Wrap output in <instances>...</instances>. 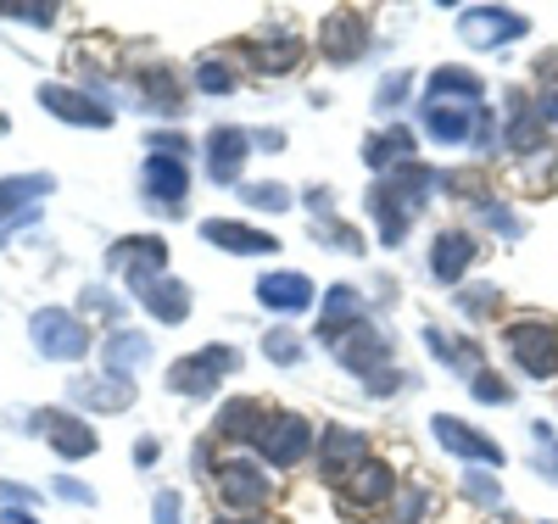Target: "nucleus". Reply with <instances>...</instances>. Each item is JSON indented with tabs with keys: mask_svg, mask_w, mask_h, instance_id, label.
Here are the masks:
<instances>
[{
	"mask_svg": "<svg viewBox=\"0 0 558 524\" xmlns=\"http://www.w3.org/2000/svg\"><path fill=\"white\" fill-rule=\"evenodd\" d=\"M481 402H497V407H508V402H514V386H502V379L497 374H475V386H470Z\"/></svg>",
	"mask_w": 558,
	"mask_h": 524,
	"instance_id": "79ce46f5",
	"label": "nucleus"
},
{
	"mask_svg": "<svg viewBox=\"0 0 558 524\" xmlns=\"http://www.w3.org/2000/svg\"><path fill=\"white\" fill-rule=\"evenodd\" d=\"M408 89H413V78L408 73H391L380 84V95H375V112H397V101H408Z\"/></svg>",
	"mask_w": 558,
	"mask_h": 524,
	"instance_id": "a19ab883",
	"label": "nucleus"
},
{
	"mask_svg": "<svg viewBox=\"0 0 558 524\" xmlns=\"http://www.w3.org/2000/svg\"><path fill=\"white\" fill-rule=\"evenodd\" d=\"M157 452H162V447H157V441L146 436V441H140V447H134V463H157Z\"/></svg>",
	"mask_w": 558,
	"mask_h": 524,
	"instance_id": "3c124183",
	"label": "nucleus"
},
{
	"mask_svg": "<svg viewBox=\"0 0 558 524\" xmlns=\"http://www.w3.org/2000/svg\"><path fill=\"white\" fill-rule=\"evenodd\" d=\"M413 374H397V368H380V374H368V397H391L397 386H408Z\"/></svg>",
	"mask_w": 558,
	"mask_h": 524,
	"instance_id": "a18cd8bd",
	"label": "nucleus"
},
{
	"mask_svg": "<svg viewBox=\"0 0 558 524\" xmlns=\"http://www.w3.org/2000/svg\"><path fill=\"white\" fill-rule=\"evenodd\" d=\"M140 190H146V207L151 212H184V196H191V173H184L179 157H146L140 168Z\"/></svg>",
	"mask_w": 558,
	"mask_h": 524,
	"instance_id": "423d86ee",
	"label": "nucleus"
},
{
	"mask_svg": "<svg viewBox=\"0 0 558 524\" xmlns=\"http://www.w3.org/2000/svg\"><path fill=\"white\" fill-rule=\"evenodd\" d=\"M39 107L57 112L62 123H78V129H107L112 123V112L96 101V95H78L68 84H39Z\"/></svg>",
	"mask_w": 558,
	"mask_h": 524,
	"instance_id": "ddd939ff",
	"label": "nucleus"
},
{
	"mask_svg": "<svg viewBox=\"0 0 558 524\" xmlns=\"http://www.w3.org/2000/svg\"><path fill=\"white\" fill-rule=\"evenodd\" d=\"M263 424H268V407H263V402H252V397H235V402H223V413H218V436L257 441Z\"/></svg>",
	"mask_w": 558,
	"mask_h": 524,
	"instance_id": "393cba45",
	"label": "nucleus"
},
{
	"mask_svg": "<svg viewBox=\"0 0 558 524\" xmlns=\"http://www.w3.org/2000/svg\"><path fill=\"white\" fill-rule=\"evenodd\" d=\"M118 296H107V291H84V313H96V318H118Z\"/></svg>",
	"mask_w": 558,
	"mask_h": 524,
	"instance_id": "de8ad7c7",
	"label": "nucleus"
},
{
	"mask_svg": "<svg viewBox=\"0 0 558 524\" xmlns=\"http://www.w3.org/2000/svg\"><path fill=\"white\" fill-rule=\"evenodd\" d=\"M508 146H514L520 157H531V151L542 146V118H536V112H520L514 129H508Z\"/></svg>",
	"mask_w": 558,
	"mask_h": 524,
	"instance_id": "e433bc0d",
	"label": "nucleus"
},
{
	"mask_svg": "<svg viewBox=\"0 0 558 524\" xmlns=\"http://www.w3.org/2000/svg\"><path fill=\"white\" fill-rule=\"evenodd\" d=\"M263 352H268V363H302V336H296V329H268V336H263Z\"/></svg>",
	"mask_w": 558,
	"mask_h": 524,
	"instance_id": "72a5a7b5",
	"label": "nucleus"
},
{
	"mask_svg": "<svg viewBox=\"0 0 558 524\" xmlns=\"http://www.w3.org/2000/svg\"><path fill=\"white\" fill-rule=\"evenodd\" d=\"M536 78H542V89H547V95L558 89V51H547V57L536 62Z\"/></svg>",
	"mask_w": 558,
	"mask_h": 524,
	"instance_id": "09e8293b",
	"label": "nucleus"
},
{
	"mask_svg": "<svg viewBox=\"0 0 558 524\" xmlns=\"http://www.w3.org/2000/svg\"><path fill=\"white\" fill-rule=\"evenodd\" d=\"M246 151H252L246 129H213L207 134V173H213V184H241Z\"/></svg>",
	"mask_w": 558,
	"mask_h": 524,
	"instance_id": "dca6fc26",
	"label": "nucleus"
},
{
	"mask_svg": "<svg viewBox=\"0 0 558 524\" xmlns=\"http://www.w3.org/2000/svg\"><path fill=\"white\" fill-rule=\"evenodd\" d=\"M430 519H436V497H430L425 486H408L380 524H430Z\"/></svg>",
	"mask_w": 558,
	"mask_h": 524,
	"instance_id": "c756f323",
	"label": "nucleus"
},
{
	"mask_svg": "<svg viewBox=\"0 0 558 524\" xmlns=\"http://www.w3.org/2000/svg\"><path fill=\"white\" fill-rule=\"evenodd\" d=\"M425 346H430L447 368H470V363H475V352H481V346H458V341H447L441 329H425Z\"/></svg>",
	"mask_w": 558,
	"mask_h": 524,
	"instance_id": "c9c22d12",
	"label": "nucleus"
},
{
	"mask_svg": "<svg viewBox=\"0 0 558 524\" xmlns=\"http://www.w3.org/2000/svg\"><path fill=\"white\" fill-rule=\"evenodd\" d=\"M318 436H313V424L296 418V413H274L263 430H257V452L274 463V468H296L302 458H313Z\"/></svg>",
	"mask_w": 558,
	"mask_h": 524,
	"instance_id": "7ed1b4c3",
	"label": "nucleus"
},
{
	"mask_svg": "<svg viewBox=\"0 0 558 524\" xmlns=\"http://www.w3.org/2000/svg\"><path fill=\"white\" fill-rule=\"evenodd\" d=\"M51 190H57V179H51V173L7 179V184H0V223H7V218H17V207H23V202H39V196H51Z\"/></svg>",
	"mask_w": 558,
	"mask_h": 524,
	"instance_id": "cd10ccee",
	"label": "nucleus"
},
{
	"mask_svg": "<svg viewBox=\"0 0 558 524\" xmlns=\"http://www.w3.org/2000/svg\"><path fill=\"white\" fill-rule=\"evenodd\" d=\"M246 57L257 62V73H291V68L302 62V39L279 34L274 45H246Z\"/></svg>",
	"mask_w": 558,
	"mask_h": 524,
	"instance_id": "c85d7f7f",
	"label": "nucleus"
},
{
	"mask_svg": "<svg viewBox=\"0 0 558 524\" xmlns=\"http://www.w3.org/2000/svg\"><path fill=\"white\" fill-rule=\"evenodd\" d=\"M357 458H363V436L347 430V424H330V430L318 436V474H324V480L357 474Z\"/></svg>",
	"mask_w": 558,
	"mask_h": 524,
	"instance_id": "6ab92c4d",
	"label": "nucleus"
},
{
	"mask_svg": "<svg viewBox=\"0 0 558 524\" xmlns=\"http://www.w3.org/2000/svg\"><path fill=\"white\" fill-rule=\"evenodd\" d=\"M475 257H481V246H475L470 229H441L436 246H430V273H436L441 284H458L463 273H470Z\"/></svg>",
	"mask_w": 558,
	"mask_h": 524,
	"instance_id": "f3484780",
	"label": "nucleus"
},
{
	"mask_svg": "<svg viewBox=\"0 0 558 524\" xmlns=\"http://www.w3.org/2000/svg\"><path fill=\"white\" fill-rule=\"evenodd\" d=\"M257 302L274 307V313H302V307H313V279L307 273H291V268L263 273L257 279Z\"/></svg>",
	"mask_w": 558,
	"mask_h": 524,
	"instance_id": "aec40b11",
	"label": "nucleus"
},
{
	"mask_svg": "<svg viewBox=\"0 0 558 524\" xmlns=\"http://www.w3.org/2000/svg\"><path fill=\"white\" fill-rule=\"evenodd\" d=\"M352 324H363V302H357V291H352V284H330V296H324V318H318V341L336 352Z\"/></svg>",
	"mask_w": 558,
	"mask_h": 524,
	"instance_id": "412c9836",
	"label": "nucleus"
},
{
	"mask_svg": "<svg viewBox=\"0 0 558 524\" xmlns=\"http://www.w3.org/2000/svg\"><path fill=\"white\" fill-rule=\"evenodd\" d=\"M202 241L218 246V252H235V257H274L279 252L274 234H263L252 223H229V218H207L202 223Z\"/></svg>",
	"mask_w": 558,
	"mask_h": 524,
	"instance_id": "4468645a",
	"label": "nucleus"
},
{
	"mask_svg": "<svg viewBox=\"0 0 558 524\" xmlns=\"http://www.w3.org/2000/svg\"><path fill=\"white\" fill-rule=\"evenodd\" d=\"M542 118H547V123H558V89H553V95H542Z\"/></svg>",
	"mask_w": 558,
	"mask_h": 524,
	"instance_id": "5fc2aeb1",
	"label": "nucleus"
},
{
	"mask_svg": "<svg viewBox=\"0 0 558 524\" xmlns=\"http://www.w3.org/2000/svg\"><path fill=\"white\" fill-rule=\"evenodd\" d=\"M0 502H34V491H23V486H7V480H0Z\"/></svg>",
	"mask_w": 558,
	"mask_h": 524,
	"instance_id": "603ef678",
	"label": "nucleus"
},
{
	"mask_svg": "<svg viewBox=\"0 0 558 524\" xmlns=\"http://www.w3.org/2000/svg\"><path fill=\"white\" fill-rule=\"evenodd\" d=\"M241 202L257 207V212H286V207H291V190L274 184V179H268V184H241Z\"/></svg>",
	"mask_w": 558,
	"mask_h": 524,
	"instance_id": "2f4dec72",
	"label": "nucleus"
},
{
	"mask_svg": "<svg viewBox=\"0 0 558 524\" xmlns=\"http://www.w3.org/2000/svg\"><path fill=\"white\" fill-rule=\"evenodd\" d=\"M241 368V352L235 346H202V352H191V357H179L173 368H168V391L173 397H207L223 374H235Z\"/></svg>",
	"mask_w": 558,
	"mask_h": 524,
	"instance_id": "f03ea898",
	"label": "nucleus"
},
{
	"mask_svg": "<svg viewBox=\"0 0 558 524\" xmlns=\"http://www.w3.org/2000/svg\"><path fill=\"white\" fill-rule=\"evenodd\" d=\"M196 89L202 95H229V89H235V73H229L223 62H202L196 68Z\"/></svg>",
	"mask_w": 558,
	"mask_h": 524,
	"instance_id": "ea45409f",
	"label": "nucleus"
},
{
	"mask_svg": "<svg viewBox=\"0 0 558 524\" xmlns=\"http://www.w3.org/2000/svg\"><path fill=\"white\" fill-rule=\"evenodd\" d=\"M502 346L520 363V374H531V379L558 374V324H547V318H514L502 329Z\"/></svg>",
	"mask_w": 558,
	"mask_h": 524,
	"instance_id": "f257e3e1",
	"label": "nucleus"
},
{
	"mask_svg": "<svg viewBox=\"0 0 558 524\" xmlns=\"http://www.w3.org/2000/svg\"><path fill=\"white\" fill-rule=\"evenodd\" d=\"M430 430H436V441L447 447V452H458V458H470V463H502V447L492 441V436H481L475 424H463V418H452V413H436L430 418Z\"/></svg>",
	"mask_w": 558,
	"mask_h": 524,
	"instance_id": "f8f14e48",
	"label": "nucleus"
},
{
	"mask_svg": "<svg viewBox=\"0 0 558 524\" xmlns=\"http://www.w3.org/2000/svg\"><path fill=\"white\" fill-rule=\"evenodd\" d=\"M0 524H34V519H28L23 508H7V513H0Z\"/></svg>",
	"mask_w": 558,
	"mask_h": 524,
	"instance_id": "6e6d98bb",
	"label": "nucleus"
},
{
	"mask_svg": "<svg viewBox=\"0 0 558 524\" xmlns=\"http://www.w3.org/2000/svg\"><path fill=\"white\" fill-rule=\"evenodd\" d=\"M51 491H57V497H68V502H78V508H89V502H96V491H89L84 480H73V474H57V480H51Z\"/></svg>",
	"mask_w": 558,
	"mask_h": 524,
	"instance_id": "c03bdc74",
	"label": "nucleus"
},
{
	"mask_svg": "<svg viewBox=\"0 0 558 524\" xmlns=\"http://www.w3.org/2000/svg\"><path fill=\"white\" fill-rule=\"evenodd\" d=\"M134 302L146 307L157 324H184V318H191V291H184L179 279H157V284H146V291H140Z\"/></svg>",
	"mask_w": 558,
	"mask_h": 524,
	"instance_id": "5701e85b",
	"label": "nucleus"
},
{
	"mask_svg": "<svg viewBox=\"0 0 558 524\" xmlns=\"http://www.w3.org/2000/svg\"><path fill=\"white\" fill-rule=\"evenodd\" d=\"M497 302H502V296H497V284H470V291L458 296V307L470 313V318H486V313H497Z\"/></svg>",
	"mask_w": 558,
	"mask_h": 524,
	"instance_id": "58836bf2",
	"label": "nucleus"
},
{
	"mask_svg": "<svg viewBox=\"0 0 558 524\" xmlns=\"http://www.w3.org/2000/svg\"><path fill=\"white\" fill-rule=\"evenodd\" d=\"M34 430H39L45 441H51V447H57V458H68V463H73V458H89V452L101 447V436L89 430L84 418L62 413V407H45V413H34Z\"/></svg>",
	"mask_w": 558,
	"mask_h": 524,
	"instance_id": "6e6552de",
	"label": "nucleus"
},
{
	"mask_svg": "<svg viewBox=\"0 0 558 524\" xmlns=\"http://www.w3.org/2000/svg\"><path fill=\"white\" fill-rule=\"evenodd\" d=\"M140 89L151 95L157 112H173V118H179V78H173L168 68H140Z\"/></svg>",
	"mask_w": 558,
	"mask_h": 524,
	"instance_id": "7c9ffc66",
	"label": "nucleus"
},
{
	"mask_svg": "<svg viewBox=\"0 0 558 524\" xmlns=\"http://www.w3.org/2000/svg\"><path fill=\"white\" fill-rule=\"evenodd\" d=\"M463 486H470V497H475V502H497V480H486V474H470Z\"/></svg>",
	"mask_w": 558,
	"mask_h": 524,
	"instance_id": "8fccbe9b",
	"label": "nucleus"
},
{
	"mask_svg": "<svg viewBox=\"0 0 558 524\" xmlns=\"http://www.w3.org/2000/svg\"><path fill=\"white\" fill-rule=\"evenodd\" d=\"M213 524H268V519H252V513H218Z\"/></svg>",
	"mask_w": 558,
	"mask_h": 524,
	"instance_id": "864d4df0",
	"label": "nucleus"
},
{
	"mask_svg": "<svg viewBox=\"0 0 558 524\" xmlns=\"http://www.w3.org/2000/svg\"><path fill=\"white\" fill-rule=\"evenodd\" d=\"M397 491V474L391 463H357V474L347 480V508H375Z\"/></svg>",
	"mask_w": 558,
	"mask_h": 524,
	"instance_id": "b1692460",
	"label": "nucleus"
},
{
	"mask_svg": "<svg viewBox=\"0 0 558 524\" xmlns=\"http://www.w3.org/2000/svg\"><path fill=\"white\" fill-rule=\"evenodd\" d=\"M107 263L129 279V291H134V296L146 291V284L168 279V273H162V268H168V246L157 241V234H134V241H118Z\"/></svg>",
	"mask_w": 558,
	"mask_h": 524,
	"instance_id": "20e7f679",
	"label": "nucleus"
},
{
	"mask_svg": "<svg viewBox=\"0 0 558 524\" xmlns=\"http://www.w3.org/2000/svg\"><path fill=\"white\" fill-rule=\"evenodd\" d=\"M78 407H89V413H123V407H134V379H123V374H101V379H73V391H68Z\"/></svg>",
	"mask_w": 558,
	"mask_h": 524,
	"instance_id": "a211bd4d",
	"label": "nucleus"
},
{
	"mask_svg": "<svg viewBox=\"0 0 558 524\" xmlns=\"http://www.w3.org/2000/svg\"><path fill=\"white\" fill-rule=\"evenodd\" d=\"M525 28L531 23L520 12H508V7H470V12H463V23H458V34L470 39V45H481V51H486V45L497 51V45H508V39H525Z\"/></svg>",
	"mask_w": 558,
	"mask_h": 524,
	"instance_id": "1a4fd4ad",
	"label": "nucleus"
},
{
	"mask_svg": "<svg viewBox=\"0 0 558 524\" xmlns=\"http://www.w3.org/2000/svg\"><path fill=\"white\" fill-rule=\"evenodd\" d=\"M0 17H12L23 28H51L57 23V7H39V0H0Z\"/></svg>",
	"mask_w": 558,
	"mask_h": 524,
	"instance_id": "473e14b6",
	"label": "nucleus"
},
{
	"mask_svg": "<svg viewBox=\"0 0 558 524\" xmlns=\"http://www.w3.org/2000/svg\"><path fill=\"white\" fill-rule=\"evenodd\" d=\"M363 45H368V17L363 12H330V17L318 23V51L330 57L336 68L357 62Z\"/></svg>",
	"mask_w": 558,
	"mask_h": 524,
	"instance_id": "9d476101",
	"label": "nucleus"
},
{
	"mask_svg": "<svg viewBox=\"0 0 558 524\" xmlns=\"http://www.w3.org/2000/svg\"><path fill=\"white\" fill-rule=\"evenodd\" d=\"M101 357H107V374H134V368H146L151 363V341L146 336H129V329H118V336H107V346H101Z\"/></svg>",
	"mask_w": 558,
	"mask_h": 524,
	"instance_id": "a878e982",
	"label": "nucleus"
},
{
	"mask_svg": "<svg viewBox=\"0 0 558 524\" xmlns=\"http://www.w3.org/2000/svg\"><path fill=\"white\" fill-rule=\"evenodd\" d=\"M146 146H151L157 157H179V162H184V151H191V146H184V134H173V129H157V134H146Z\"/></svg>",
	"mask_w": 558,
	"mask_h": 524,
	"instance_id": "37998d69",
	"label": "nucleus"
},
{
	"mask_svg": "<svg viewBox=\"0 0 558 524\" xmlns=\"http://www.w3.org/2000/svg\"><path fill=\"white\" fill-rule=\"evenodd\" d=\"M481 223H486V229H497V234H508V241H520V234H525V223H520L514 212H508L502 202H492V196L481 202Z\"/></svg>",
	"mask_w": 558,
	"mask_h": 524,
	"instance_id": "4c0bfd02",
	"label": "nucleus"
},
{
	"mask_svg": "<svg viewBox=\"0 0 558 524\" xmlns=\"http://www.w3.org/2000/svg\"><path fill=\"white\" fill-rule=\"evenodd\" d=\"M336 357H341V368H352V374H380L386 368V357H391V336H380L375 324H352L347 336H341V346H336Z\"/></svg>",
	"mask_w": 558,
	"mask_h": 524,
	"instance_id": "9b49d317",
	"label": "nucleus"
},
{
	"mask_svg": "<svg viewBox=\"0 0 558 524\" xmlns=\"http://www.w3.org/2000/svg\"><path fill=\"white\" fill-rule=\"evenodd\" d=\"M318 241H330L336 252H357V257L368 252V246H363V234H357L352 223H341L336 212H330V218H318Z\"/></svg>",
	"mask_w": 558,
	"mask_h": 524,
	"instance_id": "f704fd0d",
	"label": "nucleus"
},
{
	"mask_svg": "<svg viewBox=\"0 0 558 524\" xmlns=\"http://www.w3.org/2000/svg\"><path fill=\"white\" fill-rule=\"evenodd\" d=\"M481 101L486 95V78L481 73H463V68H436L430 73V101Z\"/></svg>",
	"mask_w": 558,
	"mask_h": 524,
	"instance_id": "bb28decb",
	"label": "nucleus"
},
{
	"mask_svg": "<svg viewBox=\"0 0 558 524\" xmlns=\"http://www.w3.org/2000/svg\"><path fill=\"white\" fill-rule=\"evenodd\" d=\"M151 508H157V524H184V519H179V513H184L179 491H157V502H151Z\"/></svg>",
	"mask_w": 558,
	"mask_h": 524,
	"instance_id": "49530a36",
	"label": "nucleus"
},
{
	"mask_svg": "<svg viewBox=\"0 0 558 524\" xmlns=\"http://www.w3.org/2000/svg\"><path fill=\"white\" fill-rule=\"evenodd\" d=\"M413 151H418V139H413L402 123H391V129H380V134H368L363 162L375 168V173H397V168H408V162H413Z\"/></svg>",
	"mask_w": 558,
	"mask_h": 524,
	"instance_id": "4be33fe9",
	"label": "nucleus"
},
{
	"mask_svg": "<svg viewBox=\"0 0 558 524\" xmlns=\"http://www.w3.org/2000/svg\"><path fill=\"white\" fill-rule=\"evenodd\" d=\"M425 134L441 139V146H463V139H492L486 118L463 112V107H452V101H430V107H425Z\"/></svg>",
	"mask_w": 558,
	"mask_h": 524,
	"instance_id": "2eb2a0df",
	"label": "nucleus"
},
{
	"mask_svg": "<svg viewBox=\"0 0 558 524\" xmlns=\"http://www.w3.org/2000/svg\"><path fill=\"white\" fill-rule=\"evenodd\" d=\"M218 497H223L229 513H252V508H268L274 480H268V468L235 458V463H223V468H218Z\"/></svg>",
	"mask_w": 558,
	"mask_h": 524,
	"instance_id": "0eeeda50",
	"label": "nucleus"
},
{
	"mask_svg": "<svg viewBox=\"0 0 558 524\" xmlns=\"http://www.w3.org/2000/svg\"><path fill=\"white\" fill-rule=\"evenodd\" d=\"M34 346L57 363H78L89 352V329L62 307H45V313H34Z\"/></svg>",
	"mask_w": 558,
	"mask_h": 524,
	"instance_id": "39448f33",
	"label": "nucleus"
}]
</instances>
